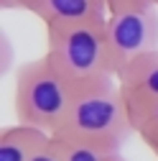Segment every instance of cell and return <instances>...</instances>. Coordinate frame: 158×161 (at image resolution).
I'll return each mask as SVG.
<instances>
[{"instance_id":"8fae6325","label":"cell","mask_w":158,"mask_h":161,"mask_svg":"<svg viewBox=\"0 0 158 161\" xmlns=\"http://www.w3.org/2000/svg\"><path fill=\"white\" fill-rule=\"evenodd\" d=\"M143 3H153V0H105L107 10H115V8H130V5H143Z\"/></svg>"},{"instance_id":"8992f818","label":"cell","mask_w":158,"mask_h":161,"mask_svg":"<svg viewBox=\"0 0 158 161\" xmlns=\"http://www.w3.org/2000/svg\"><path fill=\"white\" fill-rule=\"evenodd\" d=\"M115 79L123 90L125 103L158 97V49L133 59L130 64H125L117 72Z\"/></svg>"},{"instance_id":"7a4b0ae2","label":"cell","mask_w":158,"mask_h":161,"mask_svg":"<svg viewBox=\"0 0 158 161\" xmlns=\"http://www.w3.org/2000/svg\"><path fill=\"white\" fill-rule=\"evenodd\" d=\"M105 18L44 26L46 56L64 72V77L74 87L115 77V62L110 54Z\"/></svg>"},{"instance_id":"3957f363","label":"cell","mask_w":158,"mask_h":161,"mask_svg":"<svg viewBox=\"0 0 158 161\" xmlns=\"http://www.w3.org/2000/svg\"><path fill=\"white\" fill-rule=\"evenodd\" d=\"M71 100L74 85L46 54L15 69L13 110L18 123L41 128L54 136L64 123Z\"/></svg>"},{"instance_id":"9c48e42d","label":"cell","mask_w":158,"mask_h":161,"mask_svg":"<svg viewBox=\"0 0 158 161\" xmlns=\"http://www.w3.org/2000/svg\"><path fill=\"white\" fill-rule=\"evenodd\" d=\"M59 146H61L64 161H125L120 151H105V148L82 146V143H66V141H59Z\"/></svg>"},{"instance_id":"ba28073f","label":"cell","mask_w":158,"mask_h":161,"mask_svg":"<svg viewBox=\"0 0 158 161\" xmlns=\"http://www.w3.org/2000/svg\"><path fill=\"white\" fill-rule=\"evenodd\" d=\"M133 133L143 138V143H155L158 141V97L153 100H133L128 103Z\"/></svg>"},{"instance_id":"4fadbf2b","label":"cell","mask_w":158,"mask_h":161,"mask_svg":"<svg viewBox=\"0 0 158 161\" xmlns=\"http://www.w3.org/2000/svg\"><path fill=\"white\" fill-rule=\"evenodd\" d=\"M148 151H150V153L158 158V141H155V143H148Z\"/></svg>"},{"instance_id":"5bb4252c","label":"cell","mask_w":158,"mask_h":161,"mask_svg":"<svg viewBox=\"0 0 158 161\" xmlns=\"http://www.w3.org/2000/svg\"><path fill=\"white\" fill-rule=\"evenodd\" d=\"M153 3H155V5H158V0H153Z\"/></svg>"},{"instance_id":"52a82bcc","label":"cell","mask_w":158,"mask_h":161,"mask_svg":"<svg viewBox=\"0 0 158 161\" xmlns=\"http://www.w3.org/2000/svg\"><path fill=\"white\" fill-rule=\"evenodd\" d=\"M54 136L33 125H10L0 133V161H33Z\"/></svg>"},{"instance_id":"7c38bea8","label":"cell","mask_w":158,"mask_h":161,"mask_svg":"<svg viewBox=\"0 0 158 161\" xmlns=\"http://www.w3.org/2000/svg\"><path fill=\"white\" fill-rule=\"evenodd\" d=\"M0 8L3 10H18V0H0Z\"/></svg>"},{"instance_id":"30bf717a","label":"cell","mask_w":158,"mask_h":161,"mask_svg":"<svg viewBox=\"0 0 158 161\" xmlns=\"http://www.w3.org/2000/svg\"><path fill=\"white\" fill-rule=\"evenodd\" d=\"M33 161H64V153H61V146H59V141L51 138L49 143L33 156Z\"/></svg>"},{"instance_id":"277c9868","label":"cell","mask_w":158,"mask_h":161,"mask_svg":"<svg viewBox=\"0 0 158 161\" xmlns=\"http://www.w3.org/2000/svg\"><path fill=\"white\" fill-rule=\"evenodd\" d=\"M105 26H107L110 54L115 62V77L133 59L158 49V5L155 3L107 10Z\"/></svg>"},{"instance_id":"6da1fadb","label":"cell","mask_w":158,"mask_h":161,"mask_svg":"<svg viewBox=\"0 0 158 161\" xmlns=\"http://www.w3.org/2000/svg\"><path fill=\"white\" fill-rule=\"evenodd\" d=\"M133 136L130 110L115 77L74 87L71 108L54 138L105 151H120Z\"/></svg>"},{"instance_id":"5b68a950","label":"cell","mask_w":158,"mask_h":161,"mask_svg":"<svg viewBox=\"0 0 158 161\" xmlns=\"http://www.w3.org/2000/svg\"><path fill=\"white\" fill-rule=\"evenodd\" d=\"M18 10L36 15L44 26L49 23H69V21H89L105 18V0H18Z\"/></svg>"}]
</instances>
